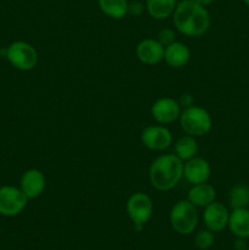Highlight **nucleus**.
I'll use <instances>...</instances> for the list:
<instances>
[{
  "instance_id": "1a4fd4ad",
  "label": "nucleus",
  "mask_w": 249,
  "mask_h": 250,
  "mask_svg": "<svg viewBox=\"0 0 249 250\" xmlns=\"http://www.w3.org/2000/svg\"><path fill=\"white\" fill-rule=\"evenodd\" d=\"M229 211L226 205L219 202H212L208 207L204 208L203 212V220L208 229L216 232L224 231L228 226Z\"/></svg>"
},
{
  "instance_id": "9d476101",
  "label": "nucleus",
  "mask_w": 249,
  "mask_h": 250,
  "mask_svg": "<svg viewBox=\"0 0 249 250\" xmlns=\"http://www.w3.org/2000/svg\"><path fill=\"white\" fill-rule=\"evenodd\" d=\"M181 111L182 107L178 100L172 98H160L151 106V116L161 125L172 124L173 121L180 119Z\"/></svg>"
},
{
  "instance_id": "393cba45",
  "label": "nucleus",
  "mask_w": 249,
  "mask_h": 250,
  "mask_svg": "<svg viewBox=\"0 0 249 250\" xmlns=\"http://www.w3.org/2000/svg\"><path fill=\"white\" fill-rule=\"evenodd\" d=\"M234 250H246L247 249V239L241 238V237H237L236 241L233 243Z\"/></svg>"
},
{
  "instance_id": "423d86ee",
  "label": "nucleus",
  "mask_w": 249,
  "mask_h": 250,
  "mask_svg": "<svg viewBox=\"0 0 249 250\" xmlns=\"http://www.w3.org/2000/svg\"><path fill=\"white\" fill-rule=\"evenodd\" d=\"M126 209L136 229L141 231L142 227L150 220L153 215V202L148 194L143 192H137L128 198Z\"/></svg>"
},
{
  "instance_id": "4468645a",
  "label": "nucleus",
  "mask_w": 249,
  "mask_h": 250,
  "mask_svg": "<svg viewBox=\"0 0 249 250\" xmlns=\"http://www.w3.org/2000/svg\"><path fill=\"white\" fill-rule=\"evenodd\" d=\"M190 59V51L186 44L181 42H173L170 45L165 46V54H164V60L171 67L180 68L188 63Z\"/></svg>"
},
{
  "instance_id": "20e7f679",
  "label": "nucleus",
  "mask_w": 249,
  "mask_h": 250,
  "mask_svg": "<svg viewBox=\"0 0 249 250\" xmlns=\"http://www.w3.org/2000/svg\"><path fill=\"white\" fill-rule=\"evenodd\" d=\"M198 210L189 200H180L176 203L170 211V224L173 231L182 236L193 233L198 226Z\"/></svg>"
},
{
  "instance_id": "a211bd4d",
  "label": "nucleus",
  "mask_w": 249,
  "mask_h": 250,
  "mask_svg": "<svg viewBox=\"0 0 249 250\" xmlns=\"http://www.w3.org/2000/svg\"><path fill=\"white\" fill-rule=\"evenodd\" d=\"M175 154L182 161H188L189 159L197 156L198 143L195 141V137L186 134L178 138L175 143Z\"/></svg>"
},
{
  "instance_id": "4be33fe9",
  "label": "nucleus",
  "mask_w": 249,
  "mask_h": 250,
  "mask_svg": "<svg viewBox=\"0 0 249 250\" xmlns=\"http://www.w3.org/2000/svg\"><path fill=\"white\" fill-rule=\"evenodd\" d=\"M158 41L163 44L164 46L170 45L171 43L176 42V33L171 28H164L159 32Z\"/></svg>"
},
{
  "instance_id": "6ab92c4d",
  "label": "nucleus",
  "mask_w": 249,
  "mask_h": 250,
  "mask_svg": "<svg viewBox=\"0 0 249 250\" xmlns=\"http://www.w3.org/2000/svg\"><path fill=\"white\" fill-rule=\"evenodd\" d=\"M99 7L106 16L115 20H121L128 14L127 0H98Z\"/></svg>"
},
{
  "instance_id": "f03ea898",
  "label": "nucleus",
  "mask_w": 249,
  "mask_h": 250,
  "mask_svg": "<svg viewBox=\"0 0 249 250\" xmlns=\"http://www.w3.org/2000/svg\"><path fill=\"white\" fill-rule=\"evenodd\" d=\"M183 161L176 154H164L151 163L149 181L155 189L166 192L177 186L183 177Z\"/></svg>"
},
{
  "instance_id": "dca6fc26",
  "label": "nucleus",
  "mask_w": 249,
  "mask_h": 250,
  "mask_svg": "<svg viewBox=\"0 0 249 250\" xmlns=\"http://www.w3.org/2000/svg\"><path fill=\"white\" fill-rule=\"evenodd\" d=\"M216 198V190L211 185L199 183V185H193L188 192L187 200H189L193 205L197 208H205L212 202H215Z\"/></svg>"
},
{
  "instance_id": "2eb2a0df",
  "label": "nucleus",
  "mask_w": 249,
  "mask_h": 250,
  "mask_svg": "<svg viewBox=\"0 0 249 250\" xmlns=\"http://www.w3.org/2000/svg\"><path fill=\"white\" fill-rule=\"evenodd\" d=\"M229 231L236 237L241 238H249V209L241 208V209H232L229 212L228 226Z\"/></svg>"
},
{
  "instance_id": "ddd939ff",
  "label": "nucleus",
  "mask_w": 249,
  "mask_h": 250,
  "mask_svg": "<svg viewBox=\"0 0 249 250\" xmlns=\"http://www.w3.org/2000/svg\"><path fill=\"white\" fill-rule=\"evenodd\" d=\"M165 46L155 39H143L137 45V56L145 65H156L164 60Z\"/></svg>"
},
{
  "instance_id": "412c9836",
  "label": "nucleus",
  "mask_w": 249,
  "mask_h": 250,
  "mask_svg": "<svg viewBox=\"0 0 249 250\" xmlns=\"http://www.w3.org/2000/svg\"><path fill=\"white\" fill-rule=\"evenodd\" d=\"M214 242H215L214 232L210 231V229H208L199 231L194 237V243L198 249H202V250L210 249L212 247V244H214Z\"/></svg>"
},
{
  "instance_id": "39448f33",
  "label": "nucleus",
  "mask_w": 249,
  "mask_h": 250,
  "mask_svg": "<svg viewBox=\"0 0 249 250\" xmlns=\"http://www.w3.org/2000/svg\"><path fill=\"white\" fill-rule=\"evenodd\" d=\"M6 59L20 71L33 70L38 63V53L27 42L17 41L7 46Z\"/></svg>"
},
{
  "instance_id": "7ed1b4c3",
  "label": "nucleus",
  "mask_w": 249,
  "mask_h": 250,
  "mask_svg": "<svg viewBox=\"0 0 249 250\" xmlns=\"http://www.w3.org/2000/svg\"><path fill=\"white\" fill-rule=\"evenodd\" d=\"M178 120L183 132L192 137L205 136L212 127V120L209 112L195 105L185 107L181 111Z\"/></svg>"
},
{
  "instance_id": "f8f14e48",
  "label": "nucleus",
  "mask_w": 249,
  "mask_h": 250,
  "mask_svg": "<svg viewBox=\"0 0 249 250\" xmlns=\"http://www.w3.org/2000/svg\"><path fill=\"white\" fill-rule=\"evenodd\" d=\"M46 187V180L44 173L37 168L27 170L22 175L21 182H20V189L24 193L28 199H36Z\"/></svg>"
},
{
  "instance_id": "5701e85b",
  "label": "nucleus",
  "mask_w": 249,
  "mask_h": 250,
  "mask_svg": "<svg viewBox=\"0 0 249 250\" xmlns=\"http://www.w3.org/2000/svg\"><path fill=\"white\" fill-rule=\"evenodd\" d=\"M143 10H144V6L141 4V2H138V1L128 2V14L132 15V16H134V17L141 16L142 12H143Z\"/></svg>"
},
{
  "instance_id": "aec40b11",
  "label": "nucleus",
  "mask_w": 249,
  "mask_h": 250,
  "mask_svg": "<svg viewBox=\"0 0 249 250\" xmlns=\"http://www.w3.org/2000/svg\"><path fill=\"white\" fill-rule=\"evenodd\" d=\"M228 204L231 209L249 207V187L243 183L234 185L228 192Z\"/></svg>"
},
{
  "instance_id": "9b49d317",
  "label": "nucleus",
  "mask_w": 249,
  "mask_h": 250,
  "mask_svg": "<svg viewBox=\"0 0 249 250\" xmlns=\"http://www.w3.org/2000/svg\"><path fill=\"white\" fill-rule=\"evenodd\" d=\"M210 175H211L210 164L203 158L194 156L186 161L183 166V177L192 186L205 183L210 178Z\"/></svg>"
},
{
  "instance_id": "cd10ccee",
  "label": "nucleus",
  "mask_w": 249,
  "mask_h": 250,
  "mask_svg": "<svg viewBox=\"0 0 249 250\" xmlns=\"http://www.w3.org/2000/svg\"><path fill=\"white\" fill-rule=\"evenodd\" d=\"M246 250H249V249H248V248H247V249H246Z\"/></svg>"
},
{
  "instance_id": "a878e982",
  "label": "nucleus",
  "mask_w": 249,
  "mask_h": 250,
  "mask_svg": "<svg viewBox=\"0 0 249 250\" xmlns=\"http://www.w3.org/2000/svg\"><path fill=\"white\" fill-rule=\"evenodd\" d=\"M195 1H197L198 4L203 5V6H208V5H210L211 2H214V0H195Z\"/></svg>"
},
{
  "instance_id": "0eeeda50",
  "label": "nucleus",
  "mask_w": 249,
  "mask_h": 250,
  "mask_svg": "<svg viewBox=\"0 0 249 250\" xmlns=\"http://www.w3.org/2000/svg\"><path fill=\"white\" fill-rule=\"evenodd\" d=\"M28 198L20 188L12 186L0 187V215L2 216H16L21 214L27 207Z\"/></svg>"
},
{
  "instance_id": "f3484780",
  "label": "nucleus",
  "mask_w": 249,
  "mask_h": 250,
  "mask_svg": "<svg viewBox=\"0 0 249 250\" xmlns=\"http://www.w3.org/2000/svg\"><path fill=\"white\" fill-rule=\"evenodd\" d=\"M177 0H146L145 7L148 14L155 20H165L173 15Z\"/></svg>"
},
{
  "instance_id": "f257e3e1",
  "label": "nucleus",
  "mask_w": 249,
  "mask_h": 250,
  "mask_svg": "<svg viewBox=\"0 0 249 250\" xmlns=\"http://www.w3.org/2000/svg\"><path fill=\"white\" fill-rule=\"evenodd\" d=\"M211 20L205 6L195 0H181L173 11V24L188 37H200L209 29Z\"/></svg>"
},
{
  "instance_id": "bb28decb",
  "label": "nucleus",
  "mask_w": 249,
  "mask_h": 250,
  "mask_svg": "<svg viewBox=\"0 0 249 250\" xmlns=\"http://www.w3.org/2000/svg\"><path fill=\"white\" fill-rule=\"evenodd\" d=\"M242 1H243L247 6H249V0H242Z\"/></svg>"
},
{
  "instance_id": "b1692460",
  "label": "nucleus",
  "mask_w": 249,
  "mask_h": 250,
  "mask_svg": "<svg viewBox=\"0 0 249 250\" xmlns=\"http://www.w3.org/2000/svg\"><path fill=\"white\" fill-rule=\"evenodd\" d=\"M193 102H194V98L189 93H183V94H181L180 99H178V103H180L181 107H183V109L188 106H192Z\"/></svg>"
},
{
  "instance_id": "6e6552de",
  "label": "nucleus",
  "mask_w": 249,
  "mask_h": 250,
  "mask_svg": "<svg viewBox=\"0 0 249 250\" xmlns=\"http://www.w3.org/2000/svg\"><path fill=\"white\" fill-rule=\"evenodd\" d=\"M141 141L145 148L161 151L172 144V134L164 126H149L142 132Z\"/></svg>"
}]
</instances>
